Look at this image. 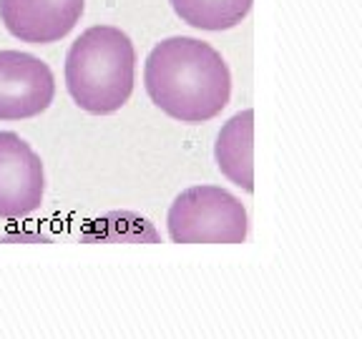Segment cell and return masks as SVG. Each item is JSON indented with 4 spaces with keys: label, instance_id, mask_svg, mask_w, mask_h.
Instances as JSON below:
<instances>
[{
    "label": "cell",
    "instance_id": "obj_6",
    "mask_svg": "<svg viewBox=\"0 0 362 339\" xmlns=\"http://www.w3.org/2000/svg\"><path fill=\"white\" fill-rule=\"evenodd\" d=\"M86 0H0V20L23 43L48 45L76 28Z\"/></svg>",
    "mask_w": 362,
    "mask_h": 339
},
{
    "label": "cell",
    "instance_id": "obj_4",
    "mask_svg": "<svg viewBox=\"0 0 362 339\" xmlns=\"http://www.w3.org/2000/svg\"><path fill=\"white\" fill-rule=\"evenodd\" d=\"M56 78L30 53L0 51V121L33 119L53 103Z\"/></svg>",
    "mask_w": 362,
    "mask_h": 339
},
{
    "label": "cell",
    "instance_id": "obj_2",
    "mask_svg": "<svg viewBox=\"0 0 362 339\" xmlns=\"http://www.w3.org/2000/svg\"><path fill=\"white\" fill-rule=\"evenodd\" d=\"M134 78L136 51L121 28L93 25L68 48L66 88L86 113H116L131 98Z\"/></svg>",
    "mask_w": 362,
    "mask_h": 339
},
{
    "label": "cell",
    "instance_id": "obj_5",
    "mask_svg": "<svg viewBox=\"0 0 362 339\" xmlns=\"http://www.w3.org/2000/svg\"><path fill=\"white\" fill-rule=\"evenodd\" d=\"M43 194L40 156L18 133L0 131V219H21L38 211Z\"/></svg>",
    "mask_w": 362,
    "mask_h": 339
},
{
    "label": "cell",
    "instance_id": "obj_9",
    "mask_svg": "<svg viewBox=\"0 0 362 339\" xmlns=\"http://www.w3.org/2000/svg\"><path fill=\"white\" fill-rule=\"evenodd\" d=\"M88 239H106V242H158V234L144 216L131 211H113L96 219L86 232Z\"/></svg>",
    "mask_w": 362,
    "mask_h": 339
},
{
    "label": "cell",
    "instance_id": "obj_1",
    "mask_svg": "<svg viewBox=\"0 0 362 339\" xmlns=\"http://www.w3.org/2000/svg\"><path fill=\"white\" fill-rule=\"evenodd\" d=\"M153 106L181 124H204L219 116L232 96V73L221 53L189 35L153 45L144 66Z\"/></svg>",
    "mask_w": 362,
    "mask_h": 339
},
{
    "label": "cell",
    "instance_id": "obj_8",
    "mask_svg": "<svg viewBox=\"0 0 362 339\" xmlns=\"http://www.w3.org/2000/svg\"><path fill=\"white\" fill-rule=\"evenodd\" d=\"M181 20L199 30H229L249 16L255 0H169Z\"/></svg>",
    "mask_w": 362,
    "mask_h": 339
},
{
    "label": "cell",
    "instance_id": "obj_7",
    "mask_svg": "<svg viewBox=\"0 0 362 339\" xmlns=\"http://www.w3.org/2000/svg\"><path fill=\"white\" fill-rule=\"evenodd\" d=\"M216 166L226 179L255 194V111L234 113L232 119L221 126L214 143Z\"/></svg>",
    "mask_w": 362,
    "mask_h": 339
},
{
    "label": "cell",
    "instance_id": "obj_3",
    "mask_svg": "<svg viewBox=\"0 0 362 339\" xmlns=\"http://www.w3.org/2000/svg\"><path fill=\"white\" fill-rule=\"evenodd\" d=\"M166 229L174 244H242L249 234V216L226 189L192 186L174 198Z\"/></svg>",
    "mask_w": 362,
    "mask_h": 339
}]
</instances>
